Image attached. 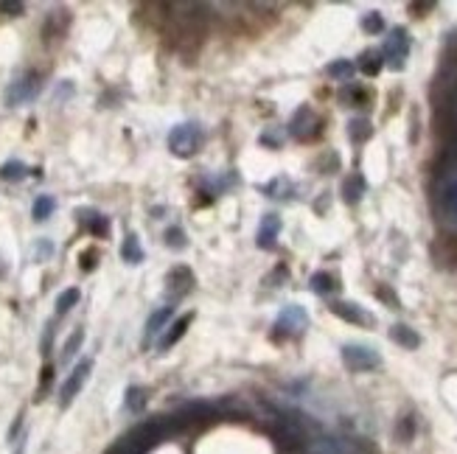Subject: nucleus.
Segmentation results:
<instances>
[{
    "instance_id": "nucleus-1",
    "label": "nucleus",
    "mask_w": 457,
    "mask_h": 454,
    "mask_svg": "<svg viewBox=\"0 0 457 454\" xmlns=\"http://www.w3.org/2000/svg\"><path fill=\"white\" fill-rule=\"evenodd\" d=\"M205 141V132L202 126L197 124H180V126H174L171 135H168V146L174 155H180V157H188L194 155Z\"/></svg>"
},
{
    "instance_id": "nucleus-2",
    "label": "nucleus",
    "mask_w": 457,
    "mask_h": 454,
    "mask_svg": "<svg viewBox=\"0 0 457 454\" xmlns=\"http://www.w3.org/2000/svg\"><path fill=\"white\" fill-rule=\"evenodd\" d=\"M407 54H410V34L404 28H393L381 45V59H388L393 71H401L407 62Z\"/></svg>"
},
{
    "instance_id": "nucleus-3",
    "label": "nucleus",
    "mask_w": 457,
    "mask_h": 454,
    "mask_svg": "<svg viewBox=\"0 0 457 454\" xmlns=\"http://www.w3.org/2000/svg\"><path fill=\"white\" fill-rule=\"evenodd\" d=\"M342 362L348 370H357V373H365V370H373L381 365V356L368 345H345L342 348Z\"/></svg>"
},
{
    "instance_id": "nucleus-4",
    "label": "nucleus",
    "mask_w": 457,
    "mask_h": 454,
    "mask_svg": "<svg viewBox=\"0 0 457 454\" xmlns=\"http://www.w3.org/2000/svg\"><path fill=\"white\" fill-rule=\"evenodd\" d=\"M306 326H309V314H306V308L298 306V303L287 306L284 311L278 314V323H275V328H278L280 334H300Z\"/></svg>"
},
{
    "instance_id": "nucleus-5",
    "label": "nucleus",
    "mask_w": 457,
    "mask_h": 454,
    "mask_svg": "<svg viewBox=\"0 0 457 454\" xmlns=\"http://www.w3.org/2000/svg\"><path fill=\"white\" fill-rule=\"evenodd\" d=\"M90 370H93V362H90V359H85V362H79V365L74 367V373L67 376V381L62 384V393H59V396H62V398H59L62 407H67L70 401H74V398L79 396V390L85 387V381H87Z\"/></svg>"
},
{
    "instance_id": "nucleus-6",
    "label": "nucleus",
    "mask_w": 457,
    "mask_h": 454,
    "mask_svg": "<svg viewBox=\"0 0 457 454\" xmlns=\"http://www.w3.org/2000/svg\"><path fill=\"white\" fill-rule=\"evenodd\" d=\"M289 129H292V135H295V137L306 141V137H311V135H314V129H317V115H314V110H311V107H300V110L292 115Z\"/></svg>"
},
{
    "instance_id": "nucleus-7",
    "label": "nucleus",
    "mask_w": 457,
    "mask_h": 454,
    "mask_svg": "<svg viewBox=\"0 0 457 454\" xmlns=\"http://www.w3.org/2000/svg\"><path fill=\"white\" fill-rule=\"evenodd\" d=\"M37 90H40V82L20 79V82H14V84L6 90V101L12 104V107H17V104H23V101H28V98L37 95Z\"/></svg>"
},
{
    "instance_id": "nucleus-8",
    "label": "nucleus",
    "mask_w": 457,
    "mask_h": 454,
    "mask_svg": "<svg viewBox=\"0 0 457 454\" xmlns=\"http://www.w3.org/2000/svg\"><path fill=\"white\" fill-rule=\"evenodd\" d=\"M278 233H280V216H275V214H267V216L261 219V227H258V247H264V250H272V247H275V238H278Z\"/></svg>"
},
{
    "instance_id": "nucleus-9",
    "label": "nucleus",
    "mask_w": 457,
    "mask_h": 454,
    "mask_svg": "<svg viewBox=\"0 0 457 454\" xmlns=\"http://www.w3.org/2000/svg\"><path fill=\"white\" fill-rule=\"evenodd\" d=\"M309 454H350V446L337 438H320L309 446Z\"/></svg>"
},
{
    "instance_id": "nucleus-10",
    "label": "nucleus",
    "mask_w": 457,
    "mask_h": 454,
    "mask_svg": "<svg viewBox=\"0 0 457 454\" xmlns=\"http://www.w3.org/2000/svg\"><path fill=\"white\" fill-rule=\"evenodd\" d=\"M331 311L337 314V317H342V320H348V323H357V326L370 323V317H368V314H365L357 303H334Z\"/></svg>"
},
{
    "instance_id": "nucleus-11",
    "label": "nucleus",
    "mask_w": 457,
    "mask_h": 454,
    "mask_svg": "<svg viewBox=\"0 0 457 454\" xmlns=\"http://www.w3.org/2000/svg\"><path fill=\"white\" fill-rule=\"evenodd\" d=\"M390 337H393V342H399L401 348H407V351H415V348L421 345V337L410 326H393Z\"/></svg>"
},
{
    "instance_id": "nucleus-12",
    "label": "nucleus",
    "mask_w": 457,
    "mask_h": 454,
    "mask_svg": "<svg viewBox=\"0 0 457 454\" xmlns=\"http://www.w3.org/2000/svg\"><path fill=\"white\" fill-rule=\"evenodd\" d=\"M342 194H345V202H359L362 199V194H365V180H362V174H350V177L345 180V185H342Z\"/></svg>"
},
{
    "instance_id": "nucleus-13",
    "label": "nucleus",
    "mask_w": 457,
    "mask_h": 454,
    "mask_svg": "<svg viewBox=\"0 0 457 454\" xmlns=\"http://www.w3.org/2000/svg\"><path fill=\"white\" fill-rule=\"evenodd\" d=\"M348 135H350V141H354V144H362V141H368V137L373 135V126H370L368 118H354L348 124Z\"/></svg>"
},
{
    "instance_id": "nucleus-14",
    "label": "nucleus",
    "mask_w": 457,
    "mask_h": 454,
    "mask_svg": "<svg viewBox=\"0 0 457 454\" xmlns=\"http://www.w3.org/2000/svg\"><path fill=\"white\" fill-rule=\"evenodd\" d=\"M191 320H194V317H191V314H186V317H180L177 323H174V326H171V331H168V334H166V337L160 339V348H163V351H166V348H171L174 342H177V339H180V337L186 334V328L191 326Z\"/></svg>"
},
{
    "instance_id": "nucleus-15",
    "label": "nucleus",
    "mask_w": 457,
    "mask_h": 454,
    "mask_svg": "<svg viewBox=\"0 0 457 454\" xmlns=\"http://www.w3.org/2000/svg\"><path fill=\"white\" fill-rule=\"evenodd\" d=\"M171 311H174V306H166V308H157L152 314L149 323H146V337H155L157 331H163V326L171 320Z\"/></svg>"
},
{
    "instance_id": "nucleus-16",
    "label": "nucleus",
    "mask_w": 457,
    "mask_h": 454,
    "mask_svg": "<svg viewBox=\"0 0 457 454\" xmlns=\"http://www.w3.org/2000/svg\"><path fill=\"white\" fill-rule=\"evenodd\" d=\"M121 256H124V261H129V264H140V261H144V250H140V244H137V236H135V233L126 236L124 247H121Z\"/></svg>"
},
{
    "instance_id": "nucleus-17",
    "label": "nucleus",
    "mask_w": 457,
    "mask_h": 454,
    "mask_svg": "<svg viewBox=\"0 0 457 454\" xmlns=\"http://www.w3.org/2000/svg\"><path fill=\"white\" fill-rule=\"evenodd\" d=\"M168 284L177 289V295H183L191 284H194V275L186 269V266H177V269H171V275H168Z\"/></svg>"
},
{
    "instance_id": "nucleus-18",
    "label": "nucleus",
    "mask_w": 457,
    "mask_h": 454,
    "mask_svg": "<svg viewBox=\"0 0 457 454\" xmlns=\"http://www.w3.org/2000/svg\"><path fill=\"white\" fill-rule=\"evenodd\" d=\"M337 289L334 284V277L328 272H314L311 275V292H317V295H331Z\"/></svg>"
},
{
    "instance_id": "nucleus-19",
    "label": "nucleus",
    "mask_w": 457,
    "mask_h": 454,
    "mask_svg": "<svg viewBox=\"0 0 457 454\" xmlns=\"http://www.w3.org/2000/svg\"><path fill=\"white\" fill-rule=\"evenodd\" d=\"M25 174H28V168H25L20 160H12V163H6L3 168H0V177L9 180V183H20Z\"/></svg>"
},
{
    "instance_id": "nucleus-20",
    "label": "nucleus",
    "mask_w": 457,
    "mask_h": 454,
    "mask_svg": "<svg viewBox=\"0 0 457 454\" xmlns=\"http://www.w3.org/2000/svg\"><path fill=\"white\" fill-rule=\"evenodd\" d=\"M54 207H56L54 196H37V202H34V219L45 222V219L54 214Z\"/></svg>"
},
{
    "instance_id": "nucleus-21",
    "label": "nucleus",
    "mask_w": 457,
    "mask_h": 454,
    "mask_svg": "<svg viewBox=\"0 0 457 454\" xmlns=\"http://www.w3.org/2000/svg\"><path fill=\"white\" fill-rule=\"evenodd\" d=\"M146 404V390L144 387H129L126 390V409L129 412H140Z\"/></svg>"
},
{
    "instance_id": "nucleus-22",
    "label": "nucleus",
    "mask_w": 457,
    "mask_h": 454,
    "mask_svg": "<svg viewBox=\"0 0 457 454\" xmlns=\"http://www.w3.org/2000/svg\"><path fill=\"white\" fill-rule=\"evenodd\" d=\"M76 303H79V289H65L56 297V314H67Z\"/></svg>"
},
{
    "instance_id": "nucleus-23",
    "label": "nucleus",
    "mask_w": 457,
    "mask_h": 454,
    "mask_svg": "<svg viewBox=\"0 0 457 454\" xmlns=\"http://www.w3.org/2000/svg\"><path fill=\"white\" fill-rule=\"evenodd\" d=\"M326 71H328L331 79H350L354 76V65H350L348 59H339V62H331Z\"/></svg>"
},
{
    "instance_id": "nucleus-24",
    "label": "nucleus",
    "mask_w": 457,
    "mask_h": 454,
    "mask_svg": "<svg viewBox=\"0 0 457 454\" xmlns=\"http://www.w3.org/2000/svg\"><path fill=\"white\" fill-rule=\"evenodd\" d=\"M443 207H446V214L452 216V222L457 225V183H452L443 191Z\"/></svg>"
},
{
    "instance_id": "nucleus-25",
    "label": "nucleus",
    "mask_w": 457,
    "mask_h": 454,
    "mask_svg": "<svg viewBox=\"0 0 457 454\" xmlns=\"http://www.w3.org/2000/svg\"><path fill=\"white\" fill-rule=\"evenodd\" d=\"M359 67H362L365 76H376L381 71V54H365L362 62H359Z\"/></svg>"
},
{
    "instance_id": "nucleus-26",
    "label": "nucleus",
    "mask_w": 457,
    "mask_h": 454,
    "mask_svg": "<svg viewBox=\"0 0 457 454\" xmlns=\"http://www.w3.org/2000/svg\"><path fill=\"white\" fill-rule=\"evenodd\" d=\"M82 339H85V331H82V328H79V331H74V334H70V339L65 342V354H62V359H70V356H74V354L79 351Z\"/></svg>"
},
{
    "instance_id": "nucleus-27",
    "label": "nucleus",
    "mask_w": 457,
    "mask_h": 454,
    "mask_svg": "<svg viewBox=\"0 0 457 454\" xmlns=\"http://www.w3.org/2000/svg\"><path fill=\"white\" fill-rule=\"evenodd\" d=\"M362 28H365L368 34H379V31L384 28V23H381V14H376V12L365 14V17H362Z\"/></svg>"
},
{
    "instance_id": "nucleus-28",
    "label": "nucleus",
    "mask_w": 457,
    "mask_h": 454,
    "mask_svg": "<svg viewBox=\"0 0 457 454\" xmlns=\"http://www.w3.org/2000/svg\"><path fill=\"white\" fill-rule=\"evenodd\" d=\"M166 244H168V247H174V250H183V247H186L183 233H180V230H168V233H166Z\"/></svg>"
},
{
    "instance_id": "nucleus-29",
    "label": "nucleus",
    "mask_w": 457,
    "mask_h": 454,
    "mask_svg": "<svg viewBox=\"0 0 457 454\" xmlns=\"http://www.w3.org/2000/svg\"><path fill=\"white\" fill-rule=\"evenodd\" d=\"M90 230L98 233V236H101V233H107V222H104V216H96V219L90 222Z\"/></svg>"
},
{
    "instance_id": "nucleus-30",
    "label": "nucleus",
    "mask_w": 457,
    "mask_h": 454,
    "mask_svg": "<svg viewBox=\"0 0 457 454\" xmlns=\"http://www.w3.org/2000/svg\"><path fill=\"white\" fill-rule=\"evenodd\" d=\"M0 12H14V14H20V12H23V3H0Z\"/></svg>"
}]
</instances>
